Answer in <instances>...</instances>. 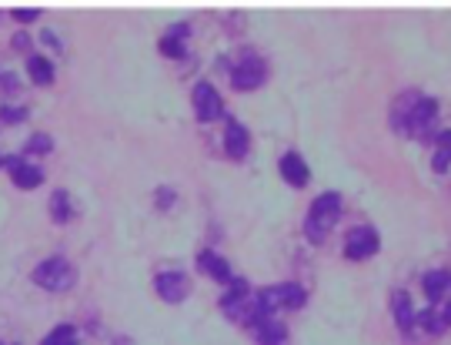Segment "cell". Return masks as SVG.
I'll use <instances>...</instances> for the list:
<instances>
[{
    "mask_svg": "<svg viewBox=\"0 0 451 345\" xmlns=\"http://www.w3.org/2000/svg\"><path fill=\"white\" fill-rule=\"evenodd\" d=\"M338 212H341V194H334V191L321 194V198L311 205V214H308V221H304V235L311 241H325L327 228L334 225Z\"/></svg>",
    "mask_w": 451,
    "mask_h": 345,
    "instance_id": "6da1fadb",
    "label": "cell"
},
{
    "mask_svg": "<svg viewBox=\"0 0 451 345\" xmlns=\"http://www.w3.org/2000/svg\"><path fill=\"white\" fill-rule=\"evenodd\" d=\"M34 282L47 292H67V289H74L77 271L67 258H47L34 268Z\"/></svg>",
    "mask_w": 451,
    "mask_h": 345,
    "instance_id": "7a4b0ae2",
    "label": "cell"
},
{
    "mask_svg": "<svg viewBox=\"0 0 451 345\" xmlns=\"http://www.w3.org/2000/svg\"><path fill=\"white\" fill-rule=\"evenodd\" d=\"M268 80V64L261 60V57H241L238 64H234V71H231V84L238 87V91H254V87H261Z\"/></svg>",
    "mask_w": 451,
    "mask_h": 345,
    "instance_id": "3957f363",
    "label": "cell"
},
{
    "mask_svg": "<svg viewBox=\"0 0 451 345\" xmlns=\"http://www.w3.org/2000/svg\"><path fill=\"white\" fill-rule=\"evenodd\" d=\"M378 235L375 228H351L348 238H345V255H348L351 262H361V258H371L378 252Z\"/></svg>",
    "mask_w": 451,
    "mask_h": 345,
    "instance_id": "277c9868",
    "label": "cell"
},
{
    "mask_svg": "<svg viewBox=\"0 0 451 345\" xmlns=\"http://www.w3.org/2000/svg\"><path fill=\"white\" fill-rule=\"evenodd\" d=\"M194 111H198L200 121H218V118L224 114L221 94H218L211 84H198V87H194Z\"/></svg>",
    "mask_w": 451,
    "mask_h": 345,
    "instance_id": "5b68a950",
    "label": "cell"
},
{
    "mask_svg": "<svg viewBox=\"0 0 451 345\" xmlns=\"http://www.w3.org/2000/svg\"><path fill=\"white\" fill-rule=\"evenodd\" d=\"M435 114H438V101L435 98H421L415 111H411V118H408V131L411 134H428L431 131V124H435Z\"/></svg>",
    "mask_w": 451,
    "mask_h": 345,
    "instance_id": "8992f818",
    "label": "cell"
},
{
    "mask_svg": "<svg viewBox=\"0 0 451 345\" xmlns=\"http://www.w3.org/2000/svg\"><path fill=\"white\" fill-rule=\"evenodd\" d=\"M157 295L164 302H184L187 298V278L181 271H161L157 275Z\"/></svg>",
    "mask_w": 451,
    "mask_h": 345,
    "instance_id": "52a82bcc",
    "label": "cell"
},
{
    "mask_svg": "<svg viewBox=\"0 0 451 345\" xmlns=\"http://www.w3.org/2000/svg\"><path fill=\"white\" fill-rule=\"evenodd\" d=\"M7 171H10V178H14V185L17 188H37L41 181H44V171L34 168V164H27V161H21V158L7 161Z\"/></svg>",
    "mask_w": 451,
    "mask_h": 345,
    "instance_id": "ba28073f",
    "label": "cell"
},
{
    "mask_svg": "<svg viewBox=\"0 0 451 345\" xmlns=\"http://www.w3.org/2000/svg\"><path fill=\"white\" fill-rule=\"evenodd\" d=\"M248 144H251L248 131H244L238 121H227V128H224V151L227 155H231V158H244V155H248Z\"/></svg>",
    "mask_w": 451,
    "mask_h": 345,
    "instance_id": "9c48e42d",
    "label": "cell"
},
{
    "mask_svg": "<svg viewBox=\"0 0 451 345\" xmlns=\"http://www.w3.org/2000/svg\"><path fill=\"white\" fill-rule=\"evenodd\" d=\"M281 178L288 181V185H294V188H301V185H308V164L301 161V155H284L281 158Z\"/></svg>",
    "mask_w": 451,
    "mask_h": 345,
    "instance_id": "30bf717a",
    "label": "cell"
},
{
    "mask_svg": "<svg viewBox=\"0 0 451 345\" xmlns=\"http://www.w3.org/2000/svg\"><path fill=\"white\" fill-rule=\"evenodd\" d=\"M198 265L204 268V271H207L214 282H227V285H231V278H234V275H231V265H227L224 258H218L214 252H200V255H198Z\"/></svg>",
    "mask_w": 451,
    "mask_h": 345,
    "instance_id": "8fae6325",
    "label": "cell"
},
{
    "mask_svg": "<svg viewBox=\"0 0 451 345\" xmlns=\"http://www.w3.org/2000/svg\"><path fill=\"white\" fill-rule=\"evenodd\" d=\"M391 309H395V319H398L401 332H411V329H415V309H411V298H408V292H395V298H391Z\"/></svg>",
    "mask_w": 451,
    "mask_h": 345,
    "instance_id": "7c38bea8",
    "label": "cell"
},
{
    "mask_svg": "<svg viewBox=\"0 0 451 345\" xmlns=\"http://www.w3.org/2000/svg\"><path fill=\"white\" fill-rule=\"evenodd\" d=\"M251 329H254V335H257L261 345H284V325H277V322L261 319V322H254Z\"/></svg>",
    "mask_w": 451,
    "mask_h": 345,
    "instance_id": "4fadbf2b",
    "label": "cell"
},
{
    "mask_svg": "<svg viewBox=\"0 0 451 345\" xmlns=\"http://www.w3.org/2000/svg\"><path fill=\"white\" fill-rule=\"evenodd\" d=\"M50 218H54L57 225H67V221H71V194H67L64 188H57V191L50 194Z\"/></svg>",
    "mask_w": 451,
    "mask_h": 345,
    "instance_id": "5bb4252c",
    "label": "cell"
},
{
    "mask_svg": "<svg viewBox=\"0 0 451 345\" xmlns=\"http://www.w3.org/2000/svg\"><path fill=\"white\" fill-rule=\"evenodd\" d=\"M421 101V94H404L398 104H395V114H391V124L398 128V131H408V118H411V111L415 104Z\"/></svg>",
    "mask_w": 451,
    "mask_h": 345,
    "instance_id": "9a60e30c",
    "label": "cell"
},
{
    "mask_svg": "<svg viewBox=\"0 0 451 345\" xmlns=\"http://www.w3.org/2000/svg\"><path fill=\"white\" fill-rule=\"evenodd\" d=\"M27 71H30V78L37 80V84H54V67H50L47 57L30 54V57H27Z\"/></svg>",
    "mask_w": 451,
    "mask_h": 345,
    "instance_id": "2e32d148",
    "label": "cell"
},
{
    "mask_svg": "<svg viewBox=\"0 0 451 345\" xmlns=\"http://www.w3.org/2000/svg\"><path fill=\"white\" fill-rule=\"evenodd\" d=\"M448 285H451L448 271H428V275H425V292H428L431 302H441V295H445Z\"/></svg>",
    "mask_w": 451,
    "mask_h": 345,
    "instance_id": "e0dca14e",
    "label": "cell"
},
{
    "mask_svg": "<svg viewBox=\"0 0 451 345\" xmlns=\"http://www.w3.org/2000/svg\"><path fill=\"white\" fill-rule=\"evenodd\" d=\"M74 342H77L74 329H71V325H57V329H54V332H50L41 345H74Z\"/></svg>",
    "mask_w": 451,
    "mask_h": 345,
    "instance_id": "ac0fdd59",
    "label": "cell"
},
{
    "mask_svg": "<svg viewBox=\"0 0 451 345\" xmlns=\"http://www.w3.org/2000/svg\"><path fill=\"white\" fill-rule=\"evenodd\" d=\"M281 305L301 309V305H304V289H301V285H281Z\"/></svg>",
    "mask_w": 451,
    "mask_h": 345,
    "instance_id": "d6986e66",
    "label": "cell"
},
{
    "mask_svg": "<svg viewBox=\"0 0 451 345\" xmlns=\"http://www.w3.org/2000/svg\"><path fill=\"white\" fill-rule=\"evenodd\" d=\"M161 54H164V57H181V54H184V41L164 37V41H161Z\"/></svg>",
    "mask_w": 451,
    "mask_h": 345,
    "instance_id": "ffe728a7",
    "label": "cell"
},
{
    "mask_svg": "<svg viewBox=\"0 0 451 345\" xmlns=\"http://www.w3.org/2000/svg\"><path fill=\"white\" fill-rule=\"evenodd\" d=\"M27 111L24 107H0V121L3 124H17V121H24Z\"/></svg>",
    "mask_w": 451,
    "mask_h": 345,
    "instance_id": "44dd1931",
    "label": "cell"
},
{
    "mask_svg": "<svg viewBox=\"0 0 451 345\" xmlns=\"http://www.w3.org/2000/svg\"><path fill=\"white\" fill-rule=\"evenodd\" d=\"M27 151H34V155H44V151H50V137H47V134H34V137H30V144H27Z\"/></svg>",
    "mask_w": 451,
    "mask_h": 345,
    "instance_id": "7402d4cb",
    "label": "cell"
},
{
    "mask_svg": "<svg viewBox=\"0 0 451 345\" xmlns=\"http://www.w3.org/2000/svg\"><path fill=\"white\" fill-rule=\"evenodd\" d=\"M37 17H41V10H14V21H21V24H30Z\"/></svg>",
    "mask_w": 451,
    "mask_h": 345,
    "instance_id": "603a6c76",
    "label": "cell"
},
{
    "mask_svg": "<svg viewBox=\"0 0 451 345\" xmlns=\"http://www.w3.org/2000/svg\"><path fill=\"white\" fill-rule=\"evenodd\" d=\"M448 161H451V151H441V148H438V155H435V168H438V171H445V168H448Z\"/></svg>",
    "mask_w": 451,
    "mask_h": 345,
    "instance_id": "cb8c5ba5",
    "label": "cell"
},
{
    "mask_svg": "<svg viewBox=\"0 0 451 345\" xmlns=\"http://www.w3.org/2000/svg\"><path fill=\"white\" fill-rule=\"evenodd\" d=\"M187 34H191V27H187V24H177V27H171V30H167V37H177V41H184Z\"/></svg>",
    "mask_w": 451,
    "mask_h": 345,
    "instance_id": "d4e9b609",
    "label": "cell"
},
{
    "mask_svg": "<svg viewBox=\"0 0 451 345\" xmlns=\"http://www.w3.org/2000/svg\"><path fill=\"white\" fill-rule=\"evenodd\" d=\"M435 141H438V148H441V151H451V131H441Z\"/></svg>",
    "mask_w": 451,
    "mask_h": 345,
    "instance_id": "484cf974",
    "label": "cell"
},
{
    "mask_svg": "<svg viewBox=\"0 0 451 345\" xmlns=\"http://www.w3.org/2000/svg\"><path fill=\"white\" fill-rule=\"evenodd\" d=\"M438 315L445 319V325H451V302H441V309H438Z\"/></svg>",
    "mask_w": 451,
    "mask_h": 345,
    "instance_id": "4316f807",
    "label": "cell"
},
{
    "mask_svg": "<svg viewBox=\"0 0 451 345\" xmlns=\"http://www.w3.org/2000/svg\"><path fill=\"white\" fill-rule=\"evenodd\" d=\"M0 84H3L7 91H14V87H17V78H14V74H0Z\"/></svg>",
    "mask_w": 451,
    "mask_h": 345,
    "instance_id": "83f0119b",
    "label": "cell"
},
{
    "mask_svg": "<svg viewBox=\"0 0 451 345\" xmlns=\"http://www.w3.org/2000/svg\"><path fill=\"white\" fill-rule=\"evenodd\" d=\"M14 47H21V51H27V47H30V41H27L24 34H17V37H14Z\"/></svg>",
    "mask_w": 451,
    "mask_h": 345,
    "instance_id": "f1b7e54d",
    "label": "cell"
},
{
    "mask_svg": "<svg viewBox=\"0 0 451 345\" xmlns=\"http://www.w3.org/2000/svg\"><path fill=\"white\" fill-rule=\"evenodd\" d=\"M157 194H161V198H157V201H161V208H167V201H171V191H167V188H161Z\"/></svg>",
    "mask_w": 451,
    "mask_h": 345,
    "instance_id": "f546056e",
    "label": "cell"
},
{
    "mask_svg": "<svg viewBox=\"0 0 451 345\" xmlns=\"http://www.w3.org/2000/svg\"><path fill=\"white\" fill-rule=\"evenodd\" d=\"M0 164H3V158H0Z\"/></svg>",
    "mask_w": 451,
    "mask_h": 345,
    "instance_id": "4dcf8cb0",
    "label": "cell"
},
{
    "mask_svg": "<svg viewBox=\"0 0 451 345\" xmlns=\"http://www.w3.org/2000/svg\"><path fill=\"white\" fill-rule=\"evenodd\" d=\"M0 345H3V342H0Z\"/></svg>",
    "mask_w": 451,
    "mask_h": 345,
    "instance_id": "1f68e13d",
    "label": "cell"
}]
</instances>
